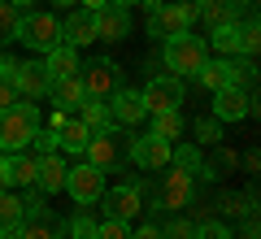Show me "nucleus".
<instances>
[{
	"instance_id": "obj_6",
	"label": "nucleus",
	"mask_w": 261,
	"mask_h": 239,
	"mask_svg": "<svg viewBox=\"0 0 261 239\" xmlns=\"http://www.w3.org/2000/svg\"><path fill=\"white\" fill-rule=\"evenodd\" d=\"M18 39H27V48H35V52H48L61 44V22L53 13H27L18 26Z\"/></svg>"
},
{
	"instance_id": "obj_12",
	"label": "nucleus",
	"mask_w": 261,
	"mask_h": 239,
	"mask_svg": "<svg viewBox=\"0 0 261 239\" xmlns=\"http://www.w3.org/2000/svg\"><path fill=\"white\" fill-rule=\"evenodd\" d=\"M192 196H196V174H187V170H178V166H166V183H161L157 200L166 204V209H187Z\"/></svg>"
},
{
	"instance_id": "obj_9",
	"label": "nucleus",
	"mask_w": 261,
	"mask_h": 239,
	"mask_svg": "<svg viewBox=\"0 0 261 239\" xmlns=\"http://www.w3.org/2000/svg\"><path fill=\"white\" fill-rule=\"evenodd\" d=\"M92 18H96V39H105V44H118V39L130 35V9H126V0H109V5L96 9Z\"/></svg>"
},
{
	"instance_id": "obj_39",
	"label": "nucleus",
	"mask_w": 261,
	"mask_h": 239,
	"mask_svg": "<svg viewBox=\"0 0 261 239\" xmlns=\"http://www.w3.org/2000/svg\"><path fill=\"white\" fill-rule=\"evenodd\" d=\"M130 239H166V235H161V226H140Z\"/></svg>"
},
{
	"instance_id": "obj_34",
	"label": "nucleus",
	"mask_w": 261,
	"mask_h": 239,
	"mask_svg": "<svg viewBox=\"0 0 261 239\" xmlns=\"http://www.w3.org/2000/svg\"><path fill=\"white\" fill-rule=\"evenodd\" d=\"M70 235H74V239H96V222L87 218V213H79V218L70 222Z\"/></svg>"
},
{
	"instance_id": "obj_33",
	"label": "nucleus",
	"mask_w": 261,
	"mask_h": 239,
	"mask_svg": "<svg viewBox=\"0 0 261 239\" xmlns=\"http://www.w3.org/2000/svg\"><path fill=\"white\" fill-rule=\"evenodd\" d=\"M31 148H35V156H48V152H57V130H53V126H48V130H35Z\"/></svg>"
},
{
	"instance_id": "obj_25",
	"label": "nucleus",
	"mask_w": 261,
	"mask_h": 239,
	"mask_svg": "<svg viewBox=\"0 0 261 239\" xmlns=\"http://www.w3.org/2000/svg\"><path fill=\"white\" fill-rule=\"evenodd\" d=\"M18 26H22V9L9 5V0H0V48H9L18 39Z\"/></svg>"
},
{
	"instance_id": "obj_23",
	"label": "nucleus",
	"mask_w": 261,
	"mask_h": 239,
	"mask_svg": "<svg viewBox=\"0 0 261 239\" xmlns=\"http://www.w3.org/2000/svg\"><path fill=\"white\" fill-rule=\"evenodd\" d=\"M74 109H79V122H83L87 130H109V104H105V100H96V96H83Z\"/></svg>"
},
{
	"instance_id": "obj_4",
	"label": "nucleus",
	"mask_w": 261,
	"mask_h": 239,
	"mask_svg": "<svg viewBox=\"0 0 261 239\" xmlns=\"http://www.w3.org/2000/svg\"><path fill=\"white\" fill-rule=\"evenodd\" d=\"M148 13H152V22H148L152 35H161V39H170V35H187V26L196 22V0H187V5L161 0V5H152Z\"/></svg>"
},
{
	"instance_id": "obj_7",
	"label": "nucleus",
	"mask_w": 261,
	"mask_h": 239,
	"mask_svg": "<svg viewBox=\"0 0 261 239\" xmlns=\"http://www.w3.org/2000/svg\"><path fill=\"white\" fill-rule=\"evenodd\" d=\"M144 109L148 113H170L183 104V78H174V74H157V78H148V87H144Z\"/></svg>"
},
{
	"instance_id": "obj_19",
	"label": "nucleus",
	"mask_w": 261,
	"mask_h": 239,
	"mask_svg": "<svg viewBox=\"0 0 261 239\" xmlns=\"http://www.w3.org/2000/svg\"><path fill=\"white\" fill-rule=\"evenodd\" d=\"M240 13V0H196V18H205L209 26H226Z\"/></svg>"
},
{
	"instance_id": "obj_13",
	"label": "nucleus",
	"mask_w": 261,
	"mask_h": 239,
	"mask_svg": "<svg viewBox=\"0 0 261 239\" xmlns=\"http://www.w3.org/2000/svg\"><path fill=\"white\" fill-rule=\"evenodd\" d=\"M100 204H105V218H118V222H130V218H140V213H144L140 187H130V183H122V187H105Z\"/></svg>"
},
{
	"instance_id": "obj_8",
	"label": "nucleus",
	"mask_w": 261,
	"mask_h": 239,
	"mask_svg": "<svg viewBox=\"0 0 261 239\" xmlns=\"http://www.w3.org/2000/svg\"><path fill=\"white\" fill-rule=\"evenodd\" d=\"M257 113V96L244 87H218L214 92V118L218 122H244Z\"/></svg>"
},
{
	"instance_id": "obj_1",
	"label": "nucleus",
	"mask_w": 261,
	"mask_h": 239,
	"mask_svg": "<svg viewBox=\"0 0 261 239\" xmlns=\"http://www.w3.org/2000/svg\"><path fill=\"white\" fill-rule=\"evenodd\" d=\"M35 130H39V109L35 104H22V100H13L9 109H0V152L9 156V152H27L31 148V139H35Z\"/></svg>"
},
{
	"instance_id": "obj_16",
	"label": "nucleus",
	"mask_w": 261,
	"mask_h": 239,
	"mask_svg": "<svg viewBox=\"0 0 261 239\" xmlns=\"http://www.w3.org/2000/svg\"><path fill=\"white\" fill-rule=\"evenodd\" d=\"M61 44H70V48H87V44H96V18H92L87 9L70 13V18L61 22Z\"/></svg>"
},
{
	"instance_id": "obj_22",
	"label": "nucleus",
	"mask_w": 261,
	"mask_h": 239,
	"mask_svg": "<svg viewBox=\"0 0 261 239\" xmlns=\"http://www.w3.org/2000/svg\"><path fill=\"white\" fill-rule=\"evenodd\" d=\"M226 87H244V92H257V65L252 57H226Z\"/></svg>"
},
{
	"instance_id": "obj_26",
	"label": "nucleus",
	"mask_w": 261,
	"mask_h": 239,
	"mask_svg": "<svg viewBox=\"0 0 261 239\" xmlns=\"http://www.w3.org/2000/svg\"><path fill=\"white\" fill-rule=\"evenodd\" d=\"M209 44L222 57H240V22H226V26H214V39Z\"/></svg>"
},
{
	"instance_id": "obj_27",
	"label": "nucleus",
	"mask_w": 261,
	"mask_h": 239,
	"mask_svg": "<svg viewBox=\"0 0 261 239\" xmlns=\"http://www.w3.org/2000/svg\"><path fill=\"white\" fill-rule=\"evenodd\" d=\"M170 166H178V170H187V174H205V178H209V170H205V161H200V152H196L192 144H183V148H170Z\"/></svg>"
},
{
	"instance_id": "obj_17",
	"label": "nucleus",
	"mask_w": 261,
	"mask_h": 239,
	"mask_svg": "<svg viewBox=\"0 0 261 239\" xmlns=\"http://www.w3.org/2000/svg\"><path fill=\"white\" fill-rule=\"evenodd\" d=\"M9 239H57V222L53 213H22V222L9 230Z\"/></svg>"
},
{
	"instance_id": "obj_37",
	"label": "nucleus",
	"mask_w": 261,
	"mask_h": 239,
	"mask_svg": "<svg viewBox=\"0 0 261 239\" xmlns=\"http://www.w3.org/2000/svg\"><path fill=\"white\" fill-rule=\"evenodd\" d=\"M13 100H18V87H13L9 74H0V109H9Z\"/></svg>"
},
{
	"instance_id": "obj_42",
	"label": "nucleus",
	"mask_w": 261,
	"mask_h": 239,
	"mask_svg": "<svg viewBox=\"0 0 261 239\" xmlns=\"http://www.w3.org/2000/svg\"><path fill=\"white\" fill-rule=\"evenodd\" d=\"M9 5H18V9H27V5H35V0H9Z\"/></svg>"
},
{
	"instance_id": "obj_38",
	"label": "nucleus",
	"mask_w": 261,
	"mask_h": 239,
	"mask_svg": "<svg viewBox=\"0 0 261 239\" xmlns=\"http://www.w3.org/2000/svg\"><path fill=\"white\" fill-rule=\"evenodd\" d=\"M9 156H5V152H0V192H9Z\"/></svg>"
},
{
	"instance_id": "obj_20",
	"label": "nucleus",
	"mask_w": 261,
	"mask_h": 239,
	"mask_svg": "<svg viewBox=\"0 0 261 239\" xmlns=\"http://www.w3.org/2000/svg\"><path fill=\"white\" fill-rule=\"evenodd\" d=\"M48 74L53 78H70V74H79V48H70V44H57V48H48Z\"/></svg>"
},
{
	"instance_id": "obj_41",
	"label": "nucleus",
	"mask_w": 261,
	"mask_h": 239,
	"mask_svg": "<svg viewBox=\"0 0 261 239\" xmlns=\"http://www.w3.org/2000/svg\"><path fill=\"white\" fill-rule=\"evenodd\" d=\"M79 5H83L87 13H96V9H105V5H109V0H79Z\"/></svg>"
},
{
	"instance_id": "obj_18",
	"label": "nucleus",
	"mask_w": 261,
	"mask_h": 239,
	"mask_svg": "<svg viewBox=\"0 0 261 239\" xmlns=\"http://www.w3.org/2000/svg\"><path fill=\"white\" fill-rule=\"evenodd\" d=\"M65 174H70V166H65L57 152H48V156H39L35 187H39V192H61V187H65Z\"/></svg>"
},
{
	"instance_id": "obj_32",
	"label": "nucleus",
	"mask_w": 261,
	"mask_h": 239,
	"mask_svg": "<svg viewBox=\"0 0 261 239\" xmlns=\"http://www.w3.org/2000/svg\"><path fill=\"white\" fill-rule=\"evenodd\" d=\"M196 139H200V144H218V139H222V122H218V118L196 122Z\"/></svg>"
},
{
	"instance_id": "obj_43",
	"label": "nucleus",
	"mask_w": 261,
	"mask_h": 239,
	"mask_svg": "<svg viewBox=\"0 0 261 239\" xmlns=\"http://www.w3.org/2000/svg\"><path fill=\"white\" fill-rule=\"evenodd\" d=\"M57 5H74V0H57Z\"/></svg>"
},
{
	"instance_id": "obj_44",
	"label": "nucleus",
	"mask_w": 261,
	"mask_h": 239,
	"mask_svg": "<svg viewBox=\"0 0 261 239\" xmlns=\"http://www.w3.org/2000/svg\"><path fill=\"white\" fill-rule=\"evenodd\" d=\"M0 239H9V230H0Z\"/></svg>"
},
{
	"instance_id": "obj_21",
	"label": "nucleus",
	"mask_w": 261,
	"mask_h": 239,
	"mask_svg": "<svg viewBox=\"0 0 261 239\" xmlns=\"http://www.w3.org/2000/svg\"><path fill=\"white\" fill-rule=\"evenodd\" d=\"M35 174H39V156L9 152V183L13 187H35Z\"/></svg>"
},
{
	"instance_id": "obj_28",
	"label": "nucleus",
	"mask_w": 261,
	"mask_h": 239,
	"mask_svg": "<svg viewBox=\"0 0 261 239\" xmlns=\"http://www.w3.org/2000/svg\"><path fill=\"white\" fill-rule=\"evenodd\" d=\"M22 222V196L0 192V230H13Z\"/></svg>"
},
{
	"instance_id": "obj_3",
	"label": "nucleus",
	"mask_w": 261,
	"mask_h": 239,
	"mask_svg": "<svg viewBox=\"0 0 261 239\" xmlns=\"http://www.w3.org/2000/svg\"><path fill=\"white\" fill-rule=\"evenodd\" d=\"M205 61H209L205 39H196V35H170L166 39V65L174 70V78H192Z\"/></svg>"
},
{
	"instance_id": "obj_24",
	"label": "nucleus",
	"mask_w": 261,
	"mask_h": 239,
	"mask_svg": "<svg viewBox=\"0 0 261 239\" xmlns=\"http://www.w3.org/2000/svg\"><path fill=\"white\" fill-rule=\"evenodd\" d=\"M48 96H53V100H57V104L65 109V104H79V100H83L87 92H83V83H79V74H70V78H53Z\"/></svg>"
},
{
	"instance_id": "obj_36",
	"label": "nucleus",
	"mask_w": 261,
	"mask_h": 239,
	"mask_svg": "<svg viewBox=\"0 0 261 239\" xmlns=\"http://www.w3.org/2000/svg\"><path fill=\"white\" fill-rule=\"evenodd\" d=\"M161 235H166V239H196V226H192V222H183V218H178V222H170V226L161 230Z\"/></svg>"
},
{
	"instance_id": "obj_2",
	"label": "nucleus",
	"mask_w": 261,
	"mask_h": 239,
	"mask_svg": "<svg viewBox=\"0 0 261 239\" xmlns=\"http://www.w3.org/2000/svg\"><path fill=\"white\" fill-rule=\"evenodd\" d=\"M83 152H87V161H92L100 174H109V170H118L130 156V139L122 135V130H92V139H87Z\"/></svg>"
},
{
	"instance_id": "obj_10",
	"label": "nucleus",
	"mask_w": 261,
	"mask_h": 239,
	"mask_svg": "<svg viewBox=\"0 0 261 239\" xmlns=\"http://www.w3.org/2000/svg\"><path fill=\"white\" fill-rule=\"evenodd\" d=\"M13 87H18V100H39V96H48V87H53V74H48L44 61H18Z\"/></svg>"
},
{
	"instance_id": "obj_29",
	"label": "nucleus",
	"mask_w": 261,
	"mask_h": 239,
	"mask_svg": "<svg viewBox=\"0 0 261 239\" xmlns=\"http://www.w3.org/2000/svg\"><path fill=\"white\" fill-rule=\"evenodd\" d=\"M196 78H200V87H209V92L226 87V57L222 61H205L200 70H196Z\"/></svg>"
},
{
	"instance_id": "obj_40",
	"label": "nucleus",
	"mask_w": 261,
	"mask_h": 239,
	"mask_svg": "<svg viewBox=\"0 0 261 239\" xmlns=\"http://www.w3.org/2000/svg\"><path fill=\"white\" fill-rule=\"evenodd\" d=\"M13 70H18V61H13V57H0V74H9V78H13Z\"/></svg>"
},
{
	"instance_id": "obj_14",
	"label": "nucleus",
	"mask_w": 261,
	"mask_h": 239,
	"mask_svg": "<svg viewBox=\"0 0 261 239\" xmlns=\"http://www.w3.org/2000/svg\"><path fill=\"white\" fill-rule=\"evenodd\" d=\"M105 104H109V126H135V122L148 118V109H144V96H140V92H122V87H118V92H113Z\"/></svg>"
},
{
	"instance_id": "obj_11",
	"label": "nucleus",
	"mask_w": 261,
	"mask_h": 239,
	"mask_svg": "<svg viewBox=\"0 0 261 239\" xmlns=\"http://www.w3.org/2000/svg\"><path fill=\"white\" fill-rule=\"evenodd\" d=\"M65 192L74 196L79 204H96L105 196V174L92 166V161H87V166H74L70 174H65Z\"/></svg>"
},
{
	"instance_id": "obj_45",
	"label": "nucleus",
	"mask_w": 261,
	"mask_h": 239,
	"mask_svg": "<svg viewBox=\"0 0 261 239\" xmlns=\"http://www.w3.org/2000/svg\"><path fill=\"white\" fill-rule=\"evenodd\" d=\"M152 5H161V0H148V9H152Z\"/></svg>"
},
{
	"instance_id": "obj_31",
	"label": "nucleus",
	"mask_w": 261,
	"mask_h": 239,
	"mask_svg": "<svg viewBox=\"0 0 261 239\" xmlns=\"http://www.w3.org/2000/svg\"><path fill=\"white\" fill-rule=\"evenodd\" d=\"M96 239H130V222H118V218L96 222Z\"/></svg>"
},
{
	"instance_id": "obj_30",
	"label": "nucleus",
	"mask_w": 261,
	"mask_h": 239,
	"mask_svg": "<svg viewBox=\"0 0 261 239\" xmlns=\"http://www.w3.org/2000/svg\"><path fill=\"white\" fill-rule=\"evenodd\" d=\"M152 118H157V122H152V135H157V139H166V144H170V139H178V130H183L178 109H170V113H152Z\"/></svg>"
},
{
	"instance_id": "obj_15",
	"label": "nucleus",
	"mask_w": 261,
	"mask_h": 239,
	"mask_svg": "<svg viewBox=\"0 0 261 239\" xmlns=\"http://www.w3.org/2000/svg\"><path fill=\"white\" fill-rule=\"evenodd\" d=\"M170 148L174 144H166V139H157V135L130 139V161H135L140 170H166L170 166Z\"/></svg>"
},
{
	"instance_id": "obj_35",
	"label": "nucleus",
	"mask_w": 261,
	"mask_h": 239,
	"mask_svg": "<svg viewBox=\"0 0 261 239\" xmlns=\"http://www.w3.org/2000/svg\"><path fill=\"white\" fill-rule=\"evenodd\" d=\"M196 239H231V230H226L222 222H200V226H196Z\"/></svg>"
},
{
	"instance_id": "obj_5",
	"label": "nucleus",
	"mask_w": 261,
	"mask_h": 239,
	"mask_svg": "<svg viewBox=\"0 0 261 239\" xmlns=\"http://www.w3.org/2000/svg\"><path fill=\"white\" fill-rule=\"evenodd\" d=\"M79 83H83L87 96H96V100H109V96L122 87V70L109 61V57H96L92 65H79Z\"/></svg>"
}]
</instances>
